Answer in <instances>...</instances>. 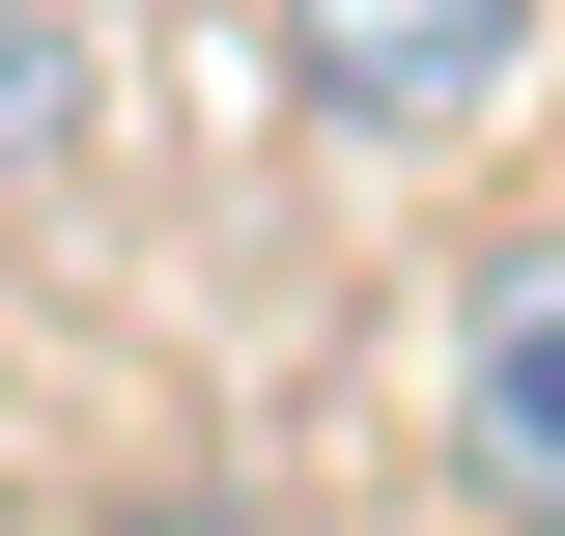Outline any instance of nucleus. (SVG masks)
Wrapping results in <instances>:
<instances>
[{
  "label": "nucleus",
  "instance_id": "obj_1",
  "mask_svg": "<svg viewBox=\"0 0 565 536\" xmlns=\"http://www.w3.org/2000/svg\"><path fill=\"white\" fill-rule=\"evenodd\" d=\"M509 57H537V0H282V85L340 141H481Z\"/></svg>",
  "mask_w": 565,
  "mask_h": 536
},
{
  "label": "nucleus",
  "instance_id": "obj_2",
  "mask_svg": "<svg viewBox=\"0 0 565 536\" xmlns=\"http://www.w3.org/2000/svg\"><path fill=\"white\" fill-rule=\"evenodd\" d=\"M452 480H481L509 536H565V226L452 282Z\"/></svg>",
  "mask_w": 565,
  "mask_h": 536
},
{
  "label": "nucleus",
  "instance_id": "obj_3",
  "mask_svg": "<svg viewBox=\"0 0 565 536\" xmlns=\"http://www.w3.org/2000/svg\"><path fill=\"white\" fill-rule=\"evenodd\" d=\"M57 85H85V57H57V29H29V0H0V170L57 141Z\"/></svg>",
  "mask_w": 565,
  "mask_h": 536
},
{
  "label": "nucleus",
  "instance_id": "obj_4",
  "mask_svg": "<svg viewBox=\"0 0 565 536\" xmlns=\"http://www.w3.org/2000/svg\"><path fill=\"white\" fill-rule=\"evenodd\" d=\"M114 536H255V508H114Z\"/></svg>",
  "mask_w": 565,
  "mask_h": 536
}]
</instances>
